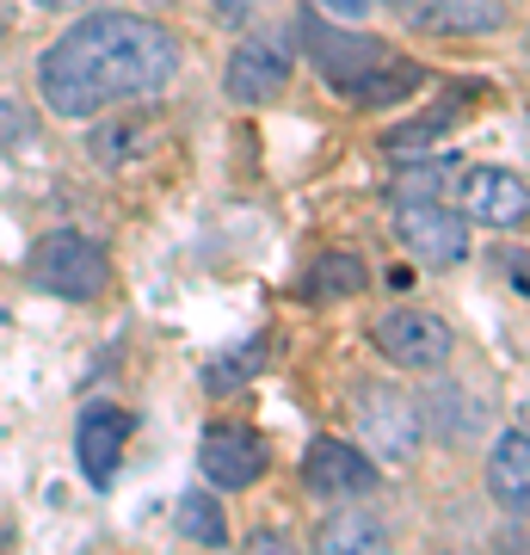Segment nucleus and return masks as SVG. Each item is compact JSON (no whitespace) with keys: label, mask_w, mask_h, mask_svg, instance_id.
<instances>
[{"label":"nucleus","mask_w":530,"mask_h":555,"mask_svg":"<svg viewBox=\"0 0 530 555\" xmlns=\"http://www.w3.org/2000/svg\"><path fill=\"white\" fill-rule=\"evenodd\" d=\"M179 75V38L142 13H87L38 56V93L56 118H99L148 100Z\"/></svg>","instance_id":"f257e3e1"},{"label":"nucleus","mask_w":530,"mask_h":555,"mask_svg":"<svg viewBox=\"0 0 530 555\" xmlns=\"http://www.w3.org/2000/svg\"><path fill=\"white\" fill-rule=\"evenodd\" d=\"M302 43H309V62L321 68V80L334 87L339 100H352V105H401L413 87L426 80L419 62L395 56L389 38L327 25L321 13H302Z\"/></svg>","instance_id":"f03ea898"},{"label":"nucleus","mask_w":530,"mask_h":555,"mask_svg":"<svg viewBox=\"0 0 530 555\" xmlns=\"http://www.w3.org/2000/svg\"><path fill=\"white\" fill-rule=\"evenodd\" d=\"M25 278L50 291L62 302H99L105 297V284H112V259L99 247L93 235H80V229H56V235H43L31 254H25Z\"/></svg>","instance_id":"7ed1b4c3"},{"label":"nucleus","mask_w":530,"mask_h":555,"mask_svg":"<svg viewBox=\"0 0 530 555\" xmlns=\"http://www.w3.org/2000/svg\"><path fill=\"white\" fill-rule=\"evenodd\" d=\"M371 339H376V352L389 358L395 371H408V377H438L456 352L451 321L432 315V309H389L376 321Z\"/></svg>","instance_id":"20e7f679"},{"label":"nucleus","mask_w":530,"mask_h":555,"mask_svg":"<svg viewBox=\"0 0 530 555\" xmlns=\"http://www.w3.org/2000/svg\"><path fill=\"white\" fill-rule=\"evenodd\" d=\"M395 241H401L419 266L444 272V266H456V259H469V217L451 210V204H438V198L395 204Z\"/></svg>","instance_id":"39448f33"},{"label":"nucleus","mask_w":530,"mask_h":555,"mask_svg":"<svg viewBox=\"0 0 530 555\" xmlns=\"http://www.w3.org/2000/svg\"><path fill=\"white\" fill-rule=\"evenodd\" d=\"M266 463H272V451H266V433L259 426H241V420H217V426H204V444H197V469H204V481L210 488H254L259 476H266Z\"/></svg>","instance_id":"423d86ee"},{"label":"nucleus","mask_w":530,"mask_h":555,"mask_svg":"<svg viewBox=\"0 0 530 555\" xmlns=\"http://www.w3.org/2000/svg\"><path fill=\"white\" fill-rule=\"evenodd\" d=\"M358 438H364V451L389 456V463H408V456L419 451L426 426H419V408H413L408 396L364 383V389H358Z\"/></svg>","instance_id":"0eeeda50"},{"label":"nucleus","mask_w":530,"mask_h":555,"mask_svg":"<svg viewBox=\"0 0 530 555\" xmlns=\"http://www.w3.org/2000/svg\"><path fill=\"white\" fill-rule=\"evenodd\" d=\"M290 87V56L277 38H241L229 68H222V93L229 105H272Z\"/></svg>","instance_id":"6e6552de"},{"label":"nucleus","mask_w":530,"mask_h":555,"mask_svg":"<svg viewBox=\"0 0 530 555\" xmlns=\"http://www.w3.org/2000/svg\"><path fill=\"white\" fill-rule=\"evenodd\" d=\"M302 481L314 500H358L376 488V463L346 438H309L302 451Z\"/></svg>","instance_id":"1a4fd4ad"},{"label":"nucleus","mask_w":530,"mask_h":555,"mask_svg":"<svg viewBox=\"0 0 530 555\" xmlns=\"http://www.w3.org/2000/svg\"><path fill=\"white\" fill-rule=\"evenodd\" d=\"M456 210L469 222H488V229H525L530 192H525V179L506 173V167H469L456 179Z\"/></svg>","instance_id":"9d476101"},{"label":"nucleus","mask_w":530,"mask_h":555,"mask_svg":"<svg viewBox=\"0 0 530 555\" xmlns=\"http://www.w3.org/2000/svg\"><path fill=\"white\" fill-rule=\"evenodd\" d=\"M124 438H130V414L112 408V401H87L75 420V456H80V476L93 488H112L118 476V456H124Z\"/></svg>","instance_id":"9b49d317"},{"label":"nucleus","mask_w":530,"mask_h":555,"mask_svg":"<svg viewBox=\"0 0 530 555\" xmlns=\"http://www.w3.org/2000/svg\"><path fill=\"white\" fill-rule=\"evenodd\" d=\"M488 494L506 513H525V500H530V438L518 420L493 438V451H488Z\"/></svg>","instance_id":"f8f14e48"},{"label":"nucleus","mask_w":530,"mask_h":555,"mask_svg":"<svg viewBox=\"0 0 530 555\" xmlns=\"http://www.w3.org/2000/svg\"><path fill=\"white\" fill-rule=\"evenodd\" d=\"M419 25L432 38H488L506 25V0H419Z\"/></svg>","instance_id":"ddd939ff"},{"label":"nucleus","mask_w":530,"mask_h":555,"mask_svg":"<svg viewBox=\"0 0 530 555\" xmlns=\"http://www.w3.org/2000/svg\"><path fill=\"white\" fill-rule=\"evenodd\" d=\"M413 408H419V426L432 438H475L481 433V401H475L463 383H438V389H426Z\"/></svg>","instance_id":"4468645a"},{"label":"nucleus","mask_w":530,"mask_h":555,"mask_svg":"<svg viewBox=\"0 0 530 555\" xmlns=\"http://www.w3.org/2000/svg\"><path fill=\"white\" fill-rule=\"evenodd\" d=\"M364 284H371L364 259L346 254V247H334V254L309 259V272H302V302H346V297H358Z\"/></svg>","instance_id":"2eb2a0df"},{"label":"nucleus","mask_w":530,"mask_h":555,"mask_svg":"<svg viewBox=\"0 0 530 555\" xmlns=\"http://www.w3.org/2000/svg\"><path fill=\"white\" fill-rule=\"evenodd\" d=\"M469 93H475V87H451V93H444L426 118H413V124H401V130H389V137H383V149H389L395 160H401V155H426V149H432V142L444 137L456 118H463V100H469Z\"/></svg>","instance_id":"dca6fc26"},{"label":"nucleus","mask_w":530,"mask_h":555,"mask_svg":"<svg viewBox=\"0 0 530 555\" xmlns=\"http://www.w3.org/2000/svg\"><path fill=\"white\" fill-rule=\"evenodd\" d=\"M314 550H327V555L389 550V531H383V518H376V513H358V506H346V513H334L321 531H314Z\"/></svg>","instance_id":"f3484780"},{"label":"nucleus","mask_w":530,"mask_h":555,"mask_svg":"<svg viewBox=\"0 0 530 555\" xmlns=\"http://www.w3.org/2000/svg\"><path fill=\"white\" fill-rule=\"evenodd\" d=\"M173 531L197 550H222L229 543V518L210 494H179V513H173Z\"/></svg>","instance_id":"a211bd4d"},{"label":"nucleus","mask_w":530,"mask_h":555,"mask_svg":"<svg viewBox=\"0 0 530 555\" xmlns=\"http://www.w3.org/2000/svg\"><path fill=\"white\" fill-rule=\"evenodd\" d=\"M99 167H124V160H137L148 149V124H130V118H112V124H93V137H87Z\"/></svg>","instance_id":"6ab92c4d"},{"label":"nucleus","mask_w":530,"mask_h":555,"mask_svg":"<svg viewBox=\"0 0 530 555\" xmlns=\"http://www.w3.org/2000/svg\"><path fill=\"white\" fill-rule=\"evenodd\" d=\"M408 167L389 179V204H426L444 192V167H438L432 155H401Z\"/></svg>","instance_id":"aec40b11"},{"label":"nucleus","mask_w":530,"mask_h":555,"mask_svg":"<svg viewBox=\"0 0 530 555\" xmlns=\"http://www.w3.org/2000/svg\"><path fill=\"white\" fill-rule=\"evenodd\" d=\"M259 364H266V339H241V346H229V352L204 371V389L210 396H222V389H241V383L254 377Z\"/></svg>","instance_id":"412c9836"},{"label":"nucleus","mask_w":530,"mask_h":555,"mask_svg":"<svg viewBox=\"0 0 530 555\" xmlns=\"http://www.w3.org/2000/svg\"><path fill=\"white\" fill-rule=\"evenodd\" d=\"M31 137H38V118H31V105L0 100V149H25Z\"/></svg>","instance_id":"4be33fe9"},{"label":"nucleus","mask_w":530,"mask_h":555,"mask_svg":"<svg viewBox=\"0 0 530 555\" xmlns=\"http://www.w3.org/2000/svg\"><path fill=\"white\" fill-rule=\"evenodd\" d=\"M254 7H259V0H210V20L229 25V31H241V25L254 20Z\"/></svg>","instance_id":"5701e85b"},{"label":"nucleus","mask_w":530,"mask_h":555,"mask_svg":"<svg viewBox=\"0 0 530 555\" xmlns=\"http://www.w3.org/2000/svg\"><path fill=\"white\" fill-rule=\"evenodd\" d=\"M321 7H327V13H339V20H364L376 0H321Z\"/></svg>","instance_id":"b1692460"},{"label":"nucleus","mask_w":530,"mask_h":555,"mask_svg":"<svg viewBox=\"0 0 530 555\" xmlns=\"http://www.w3.org/2000/svg\"><path fill=\"white\" fill-rule=\"evenodd\" d=\"M31 7H50V13H87V7H105V0H31Z\"/></svg>","instance_id":"393cba45"},{"label":"nucleus","mask_w":530,"mask_h":555,"mask_svg":"<svg viewBox=\"0 0 530 555\" xmlns=\"http://www.w3.org/2000/svg\"><path fill=\"white\" fill-rule=\"evenodd\" d=\"M0 550H13V525L7 518H0Z\"/></svg>","instance_id":"a878e982"},{"label":"nucleus","mask_w":530,"mask_h":555,"mask_svg":"<svg viewBox=\"0 0 530 555\" xmlns=\"http://www.w3.org/2000/svg\"><path fill=\"white\" fill-rule=\"evenodd\" d=\"M148 7H173V0H148Z\"/></svg>","instance_id":"bb28decb"},{"label":"nucleus","mask_w":530,"mask_h":555,"mask_svg":"<svg viewBox=\"0 0 530 555\" xmlns=\"http://www.w3.org/2000/svg\"><path fill=\"white\" fill-rule=\"evenodd\" d=\"M0 31H7V20H0Z\"/></svg>","instance_id":"cd10ccee"}]
</instances>
